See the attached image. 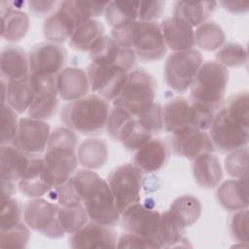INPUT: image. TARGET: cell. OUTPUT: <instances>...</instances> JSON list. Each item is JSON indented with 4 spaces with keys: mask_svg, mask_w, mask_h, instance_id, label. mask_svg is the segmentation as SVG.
I'll return each mask as SVG.
<instances>
[{
    "mask_svg": "<svg viewBox=\"0 0 249 249\" xmlns=\"http://www.w3.org/2000/svg\"><path fill=\"white\" fill-rule=\"evenodd\" d=\"M70 181L90 221L110 228L119 224L121 213L106 180L84 168L76 170Z\"/></svg>",
    "mask_w": 249,
    "mask_h": 249,
    "instance_id": "6da1fadb",
    "label": "cell"
},
{
    "mask_svg": "<svg viewBox=\"0 0 249 249\" xmlns=\"http://www.w3.org/2000/svg\"><path fill=\"white\" fill-rule=\"evenodd\" d=\"M108 101L95 93L65 104L60 113L62 123L84 135H98L106 127L109 115Z\"/></svg>",
    "mask_w": 249,
    "mask_h": 249,
    "instance_id": "7a4b0ae2",
    "label": "cell"
},
{
    "mask_svg": "<svg viewBox=\"0 0 249 249\" xmlns=\"http://www.w3.org/2000/svg\"><path fill=\"white\" fill-rule=\"evenodd\" d=\"M111 36L121 46L131 49L143 61L160 60L166 53L161 29L157 21L136 20L125 28L112 30Z\"/></svg>",
    "mask_w": 249,
    "mask_h": 249,
    "instance_id": "3957f363",
    "label": "cell"
},
{
    "mask_svg": "<svg viewBox=\"0 0 249 249\" xmlns=\"http://www.w3.org/2000/svg\"><path fill=\"white\" fill-rule=\"evenodd\" d=\"M228 81L229 71L225 66L214 60L202 63L189 89V101L218 112L224 107Z\"/></svg>",
    "mask_w": 249,
    "mask_h": 249,
    "instance_id": "277c9868",
    "label": "cell"
},
{
    "mask_svg": "<svg viewBox=\"0 0 249 249\" xmlns=\"http://www.w3.org/2000/svg\"><path fill=\"white\" fill-rule=\"evenodd\" d=\"M157 83L154 77L142 68L128 72L126 83L113 105L122 107L134 117L149 108L155 101Z\"/></svg>",
    "mask_w": 249,
    "mask_h": 249,
    "instance_id": "5b68a950",
    "label": "cell"
},
{
    "mask_svg": "<svg viewBox=\"0 0 249 249\" xmlns=\"http://www.w3.org/2000/svg\"><path fill=\"white\" fill-rule=\"evenodd\" d=\"M202 63V54L196 49L173 52L168 55L164 65L166 85L178 93L186 92Z\"/></svg>",
    "mask_w": 249,
    "mask_h": 249,
    "instance_id": "8992f818",
    "label": "cell"
},
{
    "mask_svg": "<svg viewBox=\"0 0 249 249\" xmlns=\"http://www.w3.org/2000/svg\"><path fill=\"white\" fill-rule=\"evenodd\" d=\"M107 182L121 214L140 201L142 173L133 164L124 163L114 168L108 175Z\"/></svg>",
    "mask_w": 249,
    "mask_h": 249,
    "instance_id": "52a82bcc",
    "label": "cell"
},
{
    "mask_svg": "<svg viewBox=\"0 0 249 249\" xmlns=\"http://www.w3.org/2000/svg\"><path fill=\"white\" fill-rule=\"evenodd\" d=\"M59 204L50 202L44 198H32L23 207L24 223L33 231L53 239L64 236L58 221Z\"/></svg>",
    "mask_w": 249,
    "mask_h": 249,
    "instance_id": "ba28073f",
    "label": "cell"
},
{
    "mask_svg": "<svg viewBox=\"0 0 249 249\" xmlns=\"http://www.w3.org/2000/svg\"><path fill=\"white\" fill-rule=\"evenodd\" d=\"M209 130L214 148L221 153H231L248 144L249 127L233 121L224 107L216 113Z\"/></svg>",
    "mask_w": 249,
    "mask_h": 249,
    "instance_id": "9c48e42d",
    "label": "cell"
},
{
    "mask_svg": "<svg viewBox=\"0 0 249 249\" xmlns=\"http://www.w3.org/2000/svg\"><path fill=\"white\" fill-rule=\"evenodd\" d=\"M29 71L35 77H56L64 68L67 51L63 46L52 42L34 45L29 53Z\"/></svg>",
    "mask_w": 249,
    "mask_h": 249,
    "instance_id": "30bf717a",
    "label": "cell"
},
{
    "mask_svg": "<svg viewBox=\"0 0 249 249\" xmlns=\"http://www.w3.org/2000/svg\"><path fill=\"white\" fill-rule=\"evenodd\" d=\"M87 74L91 91L106 101H114L123 90L128 72L117 66L90 63Z\"/></svg>",
    "mask_w": 249,
    "mask_h": 249,
    "instance_id": "8fae6325",
    "label": "cell"
},
{
    "mask_svg": "<svg viewBox=\"0 0 249 249\" xmlns=\"http://www.w3.org/2000/svg\"><path fill=\"white\" fill-rule=\"evenodd\" d=\"M91 63L117 66L126 72L132 70L136 62L135 53L121 46L112 36L104 35L99 38L89 51Z\"/></svg>",
    "mask_w": 249,
    "mask_h": 249,
    "instance_id": "7c38bea8",
    "label": "cell"
},
{
    "mask_svg": "<svg viewBox=\"0 0 249 249\" xmlns=\"http://www.w3.org/2000/svg\"><path fill=\"white\" fill-rule=\"evenodd\" d=\"M43 161L45 179L52 188L67 182L76 172L79 162L76 151L63 148L47 149Z\"/></svg>",
    "mask_w": 249,
    "mask_h": 249,
    "instance_id": "4fadbf2b",
    "label": "cell"
},
{
    "mask_svg": "<svg viewBox=\"0 0 249 249\" xmlns=\"http://www.w3.org/2000/svg\"><path fill=\"white\" fill-rule=\"evenodd\" d=\"M51 135L47 122L32 118H21L18 133L12 144L28 155H40L48 146Z\"/></svg>",
    "mask_w": 249,
    "mask_h": 249,
    "instance_id": "5bb4252c",
    "label": "cell"
},
{
    "mask_svg": "<svg viewBox=\"0 0 249 249\" xmlns=\"http://www.w3.org/2000/svg\"><path fill=\"white\" fill-rule=\"evenodd\" d=\"M170 146L175 155L192 160L202 154L213 153L215 150L212 140L205 130L191 126L172 133Z\"/></svg>",
    "mask_w": 249,
    "mask_h": 249,
    "instance_id": "9a60e30c",
    "label": "cell"
},
{
    "mask_svg": "<svg viewBox=\"0 0 249 249\" xmlns=\"http://www.w3.org/2000/svg\"><path fill=\"white\" fill-rule=\"evenodd\" d=\"M160 213L147 208L140 202L134 203L121 214V226L126 232L139 234L156 241ZM157 242V241H156Z\"/></svg>",
    "mask_w": 249,
    "mask_h": 249,
    "instance_id": "2e32d148",
    "label": "cell"
},
{
    "mask_svg": "<svg viewBox=\"0 0 249 249\" xmlns=\"http://www.w3.org/2000/svg\"><path fill=\"white\" fill-rule=\"evenodd\" d=\"M35 98L27 111L29 118L47 122L56 113L59 106L55 77H36Z\"/></svg>",
    "mask_w": 249,
    "mask_h": 249,
    "instance_id": "e0dca14e",
    "label": "cell"
},
{
    "mask_svg": "<svg viewBox=\"0 0 249 249\" xmlns=\"http://www.w3.org/2000/svg\"><path fill=\"white\" fill-rule=\"evenodd\" d=\"M2 85V104H7L18 114H23L31 106L37 89L36 77L27 76L6 83L1 80Z\"/></svg>",
    "mask_w": 249,
    "mask_h": 249,
    "instance_id": "ac0fdd59",
    "label": "cell"
},
{
    "mask_svg": "<svg viewBox=\"0 0 249 249\" xmlns=\"http://www.w3.org/2000/svg\"><path fill=\"white\" fill-rule=\"evenodd\" d=\"M117 235L115 231L92 221L87 223L69 237L71 248H116Z\"/></svg>",
    "mask_w": 249,
    "mask_h": 249,
    "instance_id": "d6986e66",
    "label": "cell"
},
{
    "mask_svg": "<svg viewBox=\"0 0 249 249\" xmlns=\"http://www.w3.org/2000/svg\"><path fill=\"white\" fill-rule=\"evenodd\" d=\"M77 27L78 24L73 15L64 1H60L55 11L45 19L43 35L48 42L61 44L71 38Z\"/></svg>",
    "mask_w": 249,
    "mask_h": 249,
    "instance_id": "ffe728a7",
    "label": "cell"
},
{
    "mask_svg": "<svg viewBox=\"0 0 249 249\" xmlns=\"http://www.w3.org/2000/svg\"><path fill=\"white\" fill-rule=\"evenodd\" d=\"M55 83L59 98L69 102L88 95L90 89L87 72L79 67H64Z\"/></svg>",
    "mask_w": 249,
    "mask_h": 249,
    "instance_id": "44dd1931",
    "label": "cell"
},
{
    "mask_svg": "<svg viewBox=\"0 0 249 249\" xmlns=\"http://www.w3.org/2000/svg\"><path fill=\"white\" fill-rule=\"evenodd\" d=\"M166 48L173 52H184L194 49L196 45L195 30L184 20L175 18H164L160 23Z\"/></svg>",
    "mask_w": 249,
    "mask_h": 249,
    "instance_id": "7402d4cb",
    "label": "cell"
},
{
    "mask_svg": "<svg viewBox=\"0 0 249 249\" xmlns=\"http://www.w3.org/2000/svg\"><path fill=\"white\" fill-rule=\"evenodd\" d=\"M169 151L166 144L159 138H152L139 148L133 158V165L142 173H153L164 166Z\"/></svg>",
    "mask_w": 249,
    "mask_h": 249,
    "instance_id": "603a6c76",
    "label": "cell"
},
{
    "mask_svg": "<svg viewBox=\"0 0 249 249\" xmlns=\"http://www.w3.org/2000/svg\"><path fill=\"white\" fill-rule=\"evenodd\" d=\"M30 74L28 53L14 45L3 47L0 54L1 80L9 83Z\"/></svg>",
    "mask_w": 249,
    "mask_h": 249,
    "instance_id": "cb8c5ba5",
    "label": "cell"
},
{
    "mask_svg": "<svg viewBox=\"0 0 249 249\" xmlns=\"http://www.w3.org/2000/svg\"><path fill=\"white\" fill-rule=\"evenodd\" d=\"M18 187L24 196L31 198L41 197L53 189L45 179L42 157L31 155L29 165L18 181Z\"/></svg>",
    "mask_w": 249,
    "mask_h": 249,
    "instance_id": "d4e9b609",
    "label": "cell"
},
{
    "mask_svg": "<svg viewBox=\"0 0 249 249\" xmlns=\"http://www.w3.org/2000/svg\"><path fill=\"white\" fill-rule=\"evenodd\" d=\"M28 155L13 145H1L0 172L1 181H19L24 175L30 161Z\"/></svg>",
    "mask_w": 249,
    "mask_h": 249,
    "instance_id": "484cf974",
    "label": "cell"
},
{
    "mask_svg": "<svg viewBox=\"0 0 249 249\" xmlns=\"http://www.w3.org/2000/svg\"><path fill=\"white\" fill-rule=\"evenodd\" d=\"M192 172L196 183L204 189L218 187L223 179L220 160L212 153L202 154L193 160Z\"/></svg>",
    "mask_w": 249,
    "mask_h": 249,
    "instance_id": "4316f807",
    "label": "cell"
},
{
    "mask_svg": "<svg viewBox=\"0 0 249 249\" xmlns=\"http://www.w3.org/2000/svg\"><path fill=\"white\" fill-rule=\"evenodd\" d=\"M217 199L228 211H237L248 207V179H231L219 185Z\"/></svg>",
    "mask_w": 249,
    "mask_h": 249,
    "instance_id": "83f0119b",
    "label": "cell"
},
{
    "mask_svg": "<svg viewBox=\"0 0 249 249\" xmlns=\"http://www.w3.org/2000/svg\"><path fill=\"white\" fill-rule=\"evenodd\" d=\"M1 37L8 42L20 41L29 29V17L23 11L15 9L12 3L7 2V7L1 6Z\"/></svg>",
    "mask_w": 249,
    "mask_h": 249,
    "instance_id": "f1b7e54d",
    "label": "cell"
},
{
    "mask_svg": "<svg viewBox=\"0 0 249 249\" xmlns=\"http://www.w3.org/2000/svg\"><path fill=\"white\" fill-rule=\"evenodd\" d=\"M163 129L175 133L191 126V106L188 99L177 96L170 99L162 108Z\"/></svg>",
    "mask_w": 249,
    "mask_h": 249,
    "instance_id": "f546056e",
    "label": "cell"
},
{
    "mask_svg": "<svg viewBox=\"0 0 249 249\" xmlns=\"http://www.w3.org/2000/svg\"><path fill=\"white\" fill-rule=\"evenodd\" d=\"M218 3L216 1H177L173 9V17L178 18L193 28L207 20Z\"/></svg>",
    "mask_w": 249,
    "mask_h": 249,
    "instance_id": "4dcf8cb0",
    "label": "cell"
},
{
    "mask_svg": "<svg viewBox=\"0 0 249 249\" xmlns=\"http://www.w3.org/2000/svg\"><path fill=\"white\" fill-rule=\"evenodd\" d=\"M186 227L169 211L160 213L159 229L156 241L160 248L182 247V242L187 239L184 237Z\"/></svg>",
    "mask_w": 249,
    "mask_h": 249,
    "instance_id": "1f68e13d",
    "label": "cell"
},
{
    "mask_svg": "<svg viewBox=\"0 0 249 249\" xmlns=\"http://www.w3.org/2000/svg\"><path fill=\"white\" fill-rule=\"evenodd\" d=\"M79 163L87 169L94 170L102 167L108 160V147L103 139L88 138L77 148Z\"/></svg>",
    "mask_w": 249,
    "mask_h": 249,
    "instance_id": "d6a6232c",
    "label": "cell"
},
{
    "mask_svg": "<svg viewBox=\"0 0 249 249\" xmlns=\"http://www.w3.org/2000/svg\"><path fill=\"white\" fill-rule=\"evenodd\" d=\"M139 1H111L108 2L104 15L112 30H120L137 20Z\"/></svg>",
    "mask_w": 249,
    "mask_h": 249,
    "instance_id": "836d02e7",
    "label": "cell"
},
{
    "mask_svg": "<svg viewBox=\"0 0 249 249\" xmlns=\"http://www.w3.org/2000/svg\"><path fill=\"white\" fill-rule=\"evenodd\" d=\"M136 124V118L122 107L114 106L109 111L106 131L108 136L116 142L123 143L132 132Z\"/></svg>",
    "mask_w": 249,
    "mask_h": 249,
    "instance_id": "e575fe53",
    "label": "cell"
},
{
    "mask_svg": "<svg viewBox=\"0 0 249 249\" xmlns=\"http://www.w3.org/2000/svg\"><path fill=\"white\" fill-rule=\"evenodd\" d=\"M104 25L96 19H90L76 28L69 39V47L78 52H89L93 44L104 36Z\"/></svg>",
    "mask_w": 249,
    "mask_h": 249,
    "instance_id": "d590c367",
    "label": "cell"
},
{
    "mask_svg": "<svg viewBox=\"0 0 249 249\" xmlns=\"http://www.w3.org/2000/svg\"><path fill=\"white\" fill-rule=\"evenodd\" d=\"M168 210L188 228L198 220L201 214V204L197 197L184 195L175 198Z\"/></svg>",
    "mask_w": 249,
    "mask_h": 249,
    "instance_id": "8d00e7d4",
    "label": "cell"
},
{
    "mask_svg": "<svg viewBox=\"0 0 249 249\" xmlns=\"http://www.w3.org/2000/svg\"><path fill=\"white\" fill-rule=\"evenodd\" d=\"M195 41L200 49L213 52L219 50L226 41L222 27L215 21H205L195 30Z\"/></svg>",
    "mask_w": 249,
    "mask_h": 249,
    "instance_id": "74e56055",
    "label": "cell"
},
{
    "mask_svg": "<svg viewBox=\"0 0 249 249\" xmlns=\"http://www.w3.org/2000/svg\"><path fill=\"white\" fill-rule=\"evenodd\" d=\"M89 220L82 202L59 205L58 221L65 233H74L84 227Z\"/></svg>",
    "mask_w": 249,
    "mask_h": 249,
    "instance_id": "f35d334b",
    "label": "cell"
},
{
    "mask_svg": "<svg viewBox=\"0 0 249 249\" xmlns=\"http://www.w3.org/2000/svg\"><path fill=\"white\" fill-rule=\"evenodd\" d=\"M64 4L73 15L78 26H80L103 15L108 2L70 0L64 1Z\"/></svg>",
    "mask_w": 249,
    "mask_h": 249,
    "instance_id": "ab89813d",
    "label": "cell"
},
{
    "mask_svg": "<svg viewBox=\"0 0 249 249\" xmlns=\"http://www.w3.org/2000/svg\"><path fill=\"white\" fill-rule=\"evenodd\" d=\"M217 62L227 67H240L247 62V52L237 43H226L215 53Z\"/></svg>",
    "mask_w": 249,
    "mask_h": 249,
    "instance_id": "60d3db41",
    "label": "cell"
},
{
    "mask_svg": "<svg viewBox=\"0 0 249 249\" xmlns=\"http://www.w3.org/2000/svg\"><path fill=\"white\" fill-rule=\"evenodd\" d=\"M224 108L233 121L249 127V97L247 91L231 95Z\"/></svg>",
    "mask_w": 249,
    "mask_h": 249,
    "instance_id": "b9f144b4",
    "label": "cell"
},
{
    "mask_svg": "<svg viewBox=\"0 0 249 249\" xmlns=\"http://www.w3.org/2000/svg\"><path fill=\"white\" fill-rule=\"evenodd\" d=\"M225 168L233 179H248V147L231 152L225 159Z\"/></svg>",
    "mask_w": 249,
    "mask_h": 249,
    "instance_id": "7bdbcfd3",
    "label": "cell"
},
{
    "mask_svg": "<svg viewBox=\"0 0 249 249\" xmlns=\"http://www.w3.org/2000/svg\"><path fill=\"white\" fill-rule=\"evenodd\" d=\"M29 227L26 224L19 223L17 226L0 231L1 248H24L29 240Z\"/></svg>",
    "mask_w": 249,
    "mask_h": 249,
    "instance_id": "ee69618b",
    "label": "cell"
},
{
    "mask_svg": "<svg viewBox=\"0 0 249 249\" xmlns=\"http://www.w3.org/2000/svg\"><path fill=\"white\" fill-rule=\"evenodd\" d=\"M139 124L152 135L159 134L163 129L162 107L160 103L154 102L149 108L135 116Z\"/></svg>",
    "mask_w": 249,
    "mask_h": 249,
    "instance_id": "f6af8a7d",
    "label": "cell"
},
{
    "mask_svg": "<svg viewBox=\"0 0 249 249\" xmlns=\"http://www.w3.org/2000/svg\"><path fill=\"white\" fill-rule=\"evenodd\" d=\"M18 113L7 104H2L1 120H0V132H1V145H10L15 139L18 129Z\"/></svg>",
    "mask_w": 249,
    "mask_h": 249,
    "instance_id": "bcb514c9",
    "label": "cell"
},
{
    "mask_svg": "<svg viewBox=\"0 0 249 249\" xmlns=\"http://www.w3.org/2000/svg\"><path fill=\"white\" fill-rule=\"evenodd\" d=\"M23 216L21 203L16 198L2 200L0 213V231L11 229L20 223Z\"/></svg>",
    "mask_w": 249,
    "mask_h": 249,
    "instance_id": "7dc6e473",
    "label": "cell"
},
{
    "mask_svg": "<svg viewBox=\"0 0 249 249\" xmlns=\"http://www.w3.org/2000/svg\"><path fill=\"white\" fill-rule=\"evenodd\" d=\"M78 140L79 137L76 131L67 126H57L51 132L47 149L63 148L76 151Z\"/></svg>",
    "mask_w": 249,
    "mask_h": 249,
    "instance_id": "c3c4849f",
    "label": "cell"
},
{
    "mask_svg": "<svg viewBox=\"0 0 249 249\" xmlns=\"http://www.w3.org/2000/svg\"><path fill=\"white\" fill-rule=\"evenodd\" d=\"M230 231L232 238L242 244L248 245V209L234 211L230 221Z\"/></svg>",
    "mask_w": 249,
    "mask_h": 249,
    "instance_id": "681fc988",
    "label": "cell"
},
{
    "mask_svg": "<svg viewBox=\"0 0 249 249\" xmlns=\"http://www.w3.org/2000/svg\"><path fill=\"white\" fill-rule=\"evenodd\" d=\"M164 1H139L137 19L141 21H157L164 13Z\"/></svg>",
    "mask_w": 249,
    "mask_h": 249,
    "instance_id": "f907efd6",
    "label": "cell"
},
{
    "mask_svg": "<svg viewBox=\"0 0 249 249\" xmlns=\"http://www.w3.org/2000/svg\"><path fill=\"white\" fill-rule=\"evenodd\" d=\"M118 248H160L158 243L148 237L125 232L122 234L117 241Z\"/></svg>",
    "mask_w": 249,
    "mask_h": 249,
    "instance_id": "816d5d0a",
    "label": "cell"
},
{
    "mask_svg": "<svg viewBox=\"0 0 249 249\" xmlns=\"http://www.w3.org/2000/svg\"><path fill=\"white\" fill-rule=\"evenodd\" d=\"M57 5L58 2L53 0H29L26 2L29 13L37 18H42L53 14Z\"/></svg>",
    "mask_w": 249,
    "mask_h": 249,
    "instance_id": "f5cc1de1",
    "label": "cell"
},
{
    "mask_svg": "<svg viewBox=\"0 0 249 249\" xmlns=\"http://www.w3.org/2000/svg\"><path fill=\"white\" fill-rule=\"evenodd\" d=\"M54 190L56 195V200L59 205L81 202L75 193V190L71 184L70 179L64 184L54 187Z\"/></svg>",
    "mask_w": 249,
    "mask_h": 249,
    "instance_id": "db71d44e",
    "label": "cell"
},
{
    "mask_svg": "<svg viewBox=\"0 0 249 249\" xmlns=\"http://www.w3.org/2000/svg\"><path fill=\"white\" fill-rule=\"evenodd\" d=\"M219 4L223 7V9L228 12L240 15L248 12L249 10V2H235V1H220Z\"/></svg>",
    "mask_w": 249,
    "mask_h": 249,
    "instance_id": "11a10c76",
    "label": "cell"
},
{
    "mask_svg": "<svg viewBox=\"0 0 249 249\" xmlns=\"http://www.w3.org/2000/svg\"><path fill=\"white\" fill-rule=\"evenodd\" d=\"M2 184V200L11 198L17 192L15 182L1 181Z\"/></svg>",
    "mask_w": 249,
    "mask_h": 249,
    "instance_id": "9f6ffc18",
    "label": "cell"
}]
</instances>
